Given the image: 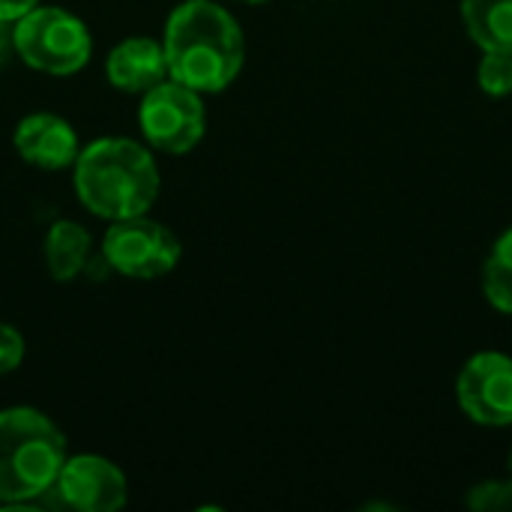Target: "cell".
Wrapping results in <instances>:
<instances>
[{
	"mask_svg": "<svg viewBox=\"0 0 512 512\" xmlns=\"http://www.w3.org/2000/svg\"><path fill=\"white\" fill-rule=\"evenodd\" d=\"M462 21L483 51L512 54V0H462Z\"/></svg>",
	"mask_w": 512,
	"mask_h": 512,
	"instance_id": "obj_12",
	"label": "cell"
},
{
	"mask_svg": "<svg viewBox=\"0 0 512 512\" xmlns=\"http://www.w3.org/2000/svg\"><path fill=\"white\" fill-rule=\"evenodd\" d=\"M15 150L24 162L60 171L75 165L78 159V135L75 129L57 114H30L15 129Z\"/></svg>",
	"mask_w": 512,
	"mask_h": 512,
	"instance_id": "obj_9",
	"label": "cell"
},
{
	"mask_svg": "<svg viewBox=\"0 0 512 512\" xmlns=\"http://www.w3.org/2000/svg\"><path fill=\"white\" fill-rule=\"evenodd\" d=\"M507 468H510V474H512V450H510V456H507Z\"/></svg>",
	"mask_w": 512,
	"mask_h": 512,
	"instance_id": "obj_19",
	"label": "cell"
},
{
	"mask_svg": "<svg viewBox=\"0 0 512 512\" xmlns=\"http://www.w3.org/2000/svg\"><path fill=\"white\" fill-rule=\"evenodd\" d=\"M138 123L144 138L162 153H189L207 126L201 93L180 81H159L144 93L138 108Z\"/></svg>",
	"mask_w": 512,
	"mask_h": 512,
	"instance_id": "obj_5",
	"label": "cell"
},
{
	"mask_svg": "<svg viewBox=\"0 0 512 512\" xmlns=\"http://www.w3.org/2000/svg\"><path fill=\"white\" fill-rule=\"evenodd\" d=\"M15 51V21H0V63Z\"/></svg>",
	"mask_w": 512,
	"mask_h": 512,
	"instance_id": "obj_18",
	"label": "cell"
},
{
	"mask_svg": "<svg viewBox=\"0 0 512 512\" xmlns=\"http://www.w3.org/2000/svg\"><path fill=\"white\" fill-rule=\"evenodd\" d=\"M468 507L477 512H498L512 507V480H486L468 492Z\"/></svg>",
	"mask_w": 512,
	"mask_h": 512,
	"instance_id": "obj_15",
	"label": "cell"
},
{
	"mask_svg": "<svg viewBox=\"0 0 512 512\" xmlns=\"http://www.w3.org/2000/svg\"><path fill=\"white\" fill-rule=\"evenodd\" d=\"M168 75L198 93L225 90L243 69L246 42L237 18L213 0L180 3L165 24Z\"/></svg>",
	"mask_w": 512,
	"mask_h": 512,
	"instance_id": "obj_1",
	"label": "cell"
},
{
	"mask_svg": "<svg viewBox=\"0 0 512 512\" xmlns=\"http://www.w3.org/2000/svg\"><path fill=\"white\" fill-rule=\"evenodd\" d=\"M66 462L60 429L33 408L0 411V504L45 495Z\"/></svg>",
	"mask_w": 512,
	"mask_h": 512,
	"instance_id": "obj_3",
	"label": "cell"
},
{
	"mask_svg": "<svg viewBox=\"0 0 512 512\" xmlns=\"http://www.w3.org/2000/svg\"><path fill=\"white\" fill-rule=\"evenodd\" d=\"M105 72H108V81L117 90L147 93L150 87H156L168 75L165 48L156 39H147V36L123 39L120 45L111 48Z\"/></svg>",
	"mask_w": 512,
	"mask_h": 512,
	"instance_id": "obj_10",
	"label": "cell"
},
{
	"mask_svg": "<svg viewBox=\"0 0 512 512\" xmlns=\"http://www.w3.org/2000/svg\"><path fill=\"white\" fill-rule=\"evenodd\" d=\"M483 294L492 309L512 315V228L495 240L483 264Z\"/></svg>",
	"mask_w": 512,
	"mask_h": 512,
	"instance_id": "obj_13",
	"label": "cell"
},
{
	"mask_svg": "<svg viewBox=\"0 0 512 512\" xmlns=\"http://www.w3.org/2000/svg\"><path fill=\"white\" fill-rule=\"evenodd\" d=\"M90 33L60 6H33L15 21V54L48 75H72L90 60Z\"/></svg>",
	"mask_w": 512,
	"mask_h": 512,
	"instance_id": "obj_4",
	"label": "cell"
},
{
	"mask_svg": "<svg viewBox=\"0 0 512 512\" xmlns=\"http://www.w3.org/2000/svg\"><path fill=\"white\" fill-rule=\"evenodd\" d=\"M240 3H264V0H240Z\"/></svg>",
	"mask_w": 512,
	"mask_h": 512,
	"instance_id": "obj_20",
	"label": "cell"
},
{
	"mask_svg": "<svg viewBox=\"0 0 512 512\" xmlns=\"http://www.w3.org/2000/svg\"><path fill=\"white\" fill-rule=\"evenodd\" d=\"M102 258L111 270L129 279H159L177 267L180 240L147 216H129L108 228Z\"/></svg>",
	"mask_w": 512,
	"mask_h": 512,
	"instance_id": "obj_6",
	"label": "cell"
},
{
	"mask_svg": "<svg viewBox=\"0 0 512 512\" xmlns=\"http://www.w3.org/2000/svg\"><path fill=\"white\" fill-rule=\"evenodd\" d=\"M456 399L462 414L477 426H512V357L501 351L474 354L459 372Z\"/></svg>",
	"mask_w": 512,
	"mask_h": 512,
	"instance_id": "obj_7",
	"label": "cell"
},
{
	"mask_svg": "<svg viewBox=\"0 0 512 512\" xmlns=\"http://www.w3.org/2000/svg\"><path fill=\"white\" fill-rule=\"evenodd\" d=\"M75 192L102 219L144 216L159 195L153 156L129 138H99L75 159Z\"/></svg>",
	"mask_w": 512,
	"mask_h": 512,
	"instance_id": "obj_2",
	"label": "cell"
},
{
	"mask_svg": "<svg viewBox=\"0 0 512 512\" xmlns=\"http://www.w3.org/2000/svg\"><path fill=\"white\" fill-rule=\"evenodd\" d=\"M90 234L84 225L60 219L51 225L48 237H45V261H48V273L57 282H72L81 276V270L90 261Z\"/></svg>",
	"mask_w": 512,
	"mask_h": 512,
	"instance_id": "obj_11",
	"label": "cell"
},
{
	"mask_svg": "<svg viewBox=\"0 0 512 512\" xmlns=\"http://www.w3.org/2000/svg\"><path fill=\"white\" fill-rule=\"evenodd\" d=\"M477 81L483 87V93L489 96H510L512 93V54L507 51H483L480 69H477Z\"/></svg>",
	"mask_w": 512,
	"mask_h": 512,
	"instance_id": "obj_14",
	"label": "cell"
},
{
	"mask_svg": "<svg viewBox=\"0 0 512 512\" xmlns=\"http://www.w3.org/2000/svg\"><path fill=\"white\" fill-rule=\"evenodd\" d=\"M33 6H39V0H0V21H18Z\"/></svg>",
	"mask_w": 512,
	"mask_h": 512,
	"instance_id": "obj_17",
	"label": "cell"
},
{
	"mask_svg": "<svg viewBox=\"0 0 512 512\" xmlns=\"http://www.w3.org/2000/svg\"><path fill=\"white\" fill-rule=\"evenodd\" d=\"M63 504L81 512H114L126 504V477L117 465L102 456H72L63 462L57 477Z\"/></svg>",
	"mask_w": 512,
	"mask_h": 512,
	"instance_id": "obj_8",
	"label": "cell"
},
{
	"mask_svg": "<svg viewBox=\"0 0 512 512\" xmlns=\"http://www.w3.org/2000/svg\"><path fill=\"white\" fill-rule=\"evenodd\" d=\"M24 360V339L15 327L0 324V375H9Z\"/></svg>",
	"mask_w": 512,
	"mask_h": 512,
	"instance_id": "obj_16",
	"label": "cell"
}]
</instances>
